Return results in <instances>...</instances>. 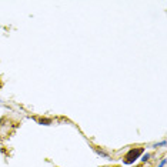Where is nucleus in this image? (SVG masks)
<instances>
[{
	"instance_id": "f03ea898",
	"label": "nucleus",
	"mask_w": 167,
	"mask_h": 167,
	"mask_svg": "<svg viewBox=\"0 0 167 167\" xmlns=\"http://www.w3.org/2000/svg\"><path fill=\"white\" fill-rule=\"evenodd\" d=\"M93 149H94V151H96L99 156H102V157H104V158H109V157H110L106 151H103V150H100V149H97V147H93Z\"/></svg>"
},
{
	"instance_id": "423d86ee",
	"label": "nucleus",
	"mask_w": 167,
	"mask_h": 167,
	"mask_svg": "<svg viewBox=\"0 0 167 167\" xmlns=\"http://www.w3.org/2000/svg\"><path fill=\"white\" fill-rule=\"evenodd\" d=\"M149 158H150V154H149V153H146V154L143 156V158H141V160H143V161H147Z\"/></svg>"
},
{
	"instance_id": "7ed1b4c3",
	"label": "nucleus",
	"mask_w": 167,
	"mask_h": 167,
	"mask_svg": "<svg viewBox=\"0 0 167 167\" xmlns=\"http://www.w3.org/2000/svg\"><path fill=\"white\" fill-rule=\"evenodd\" d=\"M37 121H39L40 124H46V126H47V124H51V119H39Z\"/></svg>"
},
{
	"instance_id": "20e7f679",
	"label": "nucleus",
	"mask_w": 167,
	"mask_h": 167,
	"mask_svg": "<svg viewBox=\"0 0 167 167\" xmlns=\"http://www.w3.org/2000/svg\"><path fill=\"white\" fill-rule=\"evenodd\" d=\"M158 146H166V141L163 140V141H160V143H156V144H153V147H158Z\"/></svg>"
},
{
	"instance_id": "f257e3e1",
	"label": "nucleus",
	"mask_w": 167,
	"mask_h": 167,
	"mask_svg": "<svg viewBox=\"0 0 167 167\" xmlns=\"http://www.w3.org/2000/svg\"><path fill=\"white\" fill-rule=\"evenodd\" d=\"M144 151V149L143 147H137V149H130L127 153H126V156H124V164H133L137 158H139V156Z\"/></svg>"
},
{
	"instance_id": "39448f33",
	"label": "nucleus",
	"mask_w": 167,
	"mask_h": 167,
	"mask_svg": "<svg viewBox=\"0 0 167 167\" xmlns=\"http://www.w3.org/2000/svg\"><path fill=\"white\" fill-rule=\"evenodd\" d=\"M164 166H166V157H163V158H161V161H160L158 167H164Z\"/></svg>"
}]
</instances>
